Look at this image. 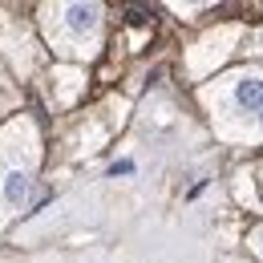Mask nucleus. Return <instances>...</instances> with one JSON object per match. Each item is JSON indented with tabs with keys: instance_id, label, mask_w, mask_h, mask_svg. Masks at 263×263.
Instances as JSON below:
<instances>
[{
	"instance_id": "39448f33",
	"label": "nucleus",
	"mask_w": 263,
	"mask_h": 263,
	"mask_svg": "<svg viewBox=\"0 0 263 263\" xmlns=\"http://www.w3.org/2000/svg\"><path fill=\"white\" fill-rule=\"evenodd\" d=\"M251 247H255V251H259V255H263V227L255 231V235H251Z\"/></svg>"
},
{
	"instance_id": "20e7f679",
	"label": "nucleus",
	"mask_w": 263,
	"mask_h": 263,
	"mask_svg": "<svg viewBox=\"0 0 263 263\" xmlns=\"http://www.w3.org/2000/svg\"><path fill=\"white\" fill-rule=\"evenodd\" d=\"M251 53H259V57H263V29L251 36Z\"/></svg>"
},
{
	"instance_id": "f03ea898",
	"label": "nucleus",
	"mask_w": 263,
	"mask_h": 263,
	"mask_svg": "<svg viewBox=\"0 0 263 263\" xmlns=\"http://www.w3.org/2000/svg\"><path fill=\"white\" fill-rule=\"evenodd\" d=\"M101 8L93 4H69V8H49V36L61 53H81L89 57L98 45Z\"/></svg>"
},
{
	"instance_id": "7ed1b4c3",
	"label": "nucleus",
	"mask_w": 263,
	"mask_h": 263,
	"mask_svg": "<svg viewBox=\"0 0 263 263\" xmlns=\"http://www.w3.org/2000/svg\"><path fill=\"white\" fill-rule=\"evenodd\" d=\"M239 202H243L247 211H259V206H255V191L247 186V174H239Z\"/></svg>"
},
{
	"instance_id": "f257e3e1",
	"label": "nucleus",
	"mask_w": 263,
	"mask_h": 263,
	"mask_svg": "<svg viewBox=\"0 0 263 263\" xmlns=\"http://www.w3.org/2000/svg\"><path fill=\"white\" fill-rule=\"evenodd\" d=\"M202 98L215 114V130L227 142H263V69H235Z\"/></svg>"
}]
</instances>
